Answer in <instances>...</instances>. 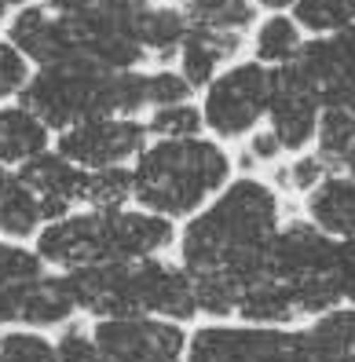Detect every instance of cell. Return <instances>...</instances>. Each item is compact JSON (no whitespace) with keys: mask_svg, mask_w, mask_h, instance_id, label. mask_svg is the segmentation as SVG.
Wrapping results in <instances>:
<instances>
[{"mask_svg":"<svg viewBox=\"0 0 355 362\" xmlns=\"http://www.w3.org/2000/svg\"><path fill=\"white\" fill-rule=\"evenodd\" d=\"M289 15L308 37H326L355 26V0H293Z\"/></svg>","mask_w":355,"mask_h":362,"instance_id":"obj_23","label":"cell"},{"mask_svg":"<svg viewBox=\"0 0 355 362\" xmlns=\"http://www.w3.org/2000/svg\"><path fill=\"white\" fill-rule=\"evenodd\" d=\"M66 282L77 311L95 318H124V315H151L169 322H191L198 318L194 279L180 260L143 257L129 264H95L59 271Z\"/></svg>","mask_w":355,"mask_h":362,"instance_id":"obj_4","label":"cell"},{"mask_svg":"<svg viewBox=\"0 0 355 362\" xmlns=\"http://www.w3.org/2000/svg\"><path fill=\"white\" fill-rule=\"evenodd\" d=\"M271 70L257 59H235L198 92L205 132L220 143H242L267 121Z\"/></svg>","mask_w":355,"mask_h":362,"instance_id":"obj_6","label":"cell"},{"mask_svg":"<svg viewBox=\"0 0 355 362\" xmlns=\"http://www.w3.org/2000/svg\"><path fill=\"white\" fill-rule=\"evenodd\" d=\"M147 121L151 139H187V136H202L205 121H202V106L198 99H183V103H169V106H154L143 117Z\"/></svg>","mask_w":355,"mask_h":362,"instance_id":"obj_25","label":"cell"},{"mask_svg":"<svg viewBox=\"0 0 355 362\" xmlns=\"http://www.w3.org/2000/svg\"><path fill=\"white\" fill-rule=\"evenodd\" d=\"M183 11L191 30H209V33H227V37H245L257 26L260 8L257 0H173Z\"/></svg>","mask_w":355,"mask_h":362,"instance_id":"obj_21","label":"cell"},{"mask_svg":"<svg viewBox=\"0 0 355 362\" xmlns=\"http://www.w3.org/2000/svg\"><path fill=\"white\" fill-rule=\"evenodd\" d=\"M30 77H33V62L18 52L8 37H0V103L23 99Z\"/></svg>","mask_w":355,"mask_h":362,"instance_id":"obj_28","label":"cell"},{"mask_svg":"<svg viewBox=\"0 0 355 362\" xmlns=\"http://www.w3.org/2000/svg\"><path fill=\"white\" fill-rule=\"evenodd\" d=\"M0 362H55V340L40 329L0 333Z\"/></svg>","mask_w":355,"mask_h":362,"instance_id":"obj_27","label":"cell"},{"mask_svg":"<svg viewBox=\"0 0 355 362\" xmlns=\"http://www.w3.org/2000/svg\"><path fill=\"white\" fill-rule=\"evenodd\" d=\"M121 205H132V173H129V165L88 173L85 209H121Z\"/></svg>","mask_w":355,"mask_h":362,"instance_id":"obj_26","label":"cell"},{"mask_svg":"<svg viewBox=\"0 0 355 362\" xmlns=\"http://www.w3.org/2000/svg\"><path fill=\"white\" fill-rule=\"evenodd\" d=\"M18 103L62 132L92 117H147V70H103L88 55H70L52 66H33V77Z\"/></svg>","mask_w":355,"mask_h":362,"instance_id":"obj_5","label":"cell"},{"mask_svg":"<svg viewBox=\"0 0 355 362\" xmlns=\"http://www.w3.org/2000/svg\"><path fill=\"white\" fill-rule=\"evenodd\" d=\"M176 223L139 205L121 209H74L37 230L33 249L52 271L129 264L161 257L176 245Z\"/></svg>","mask_w":355,"mask_h":362,"instance_id":"obj_2","label":"cell"},{"mask_svg":"<svg viewBox=\"0 0 355 362\" xmlns=\"http://www.w3.org/2000/svg\"><path fill=\"white\" fill-rule=\"evenodd\" d=\"M308 33L297 26V18L289 11H260L257 26L249 30V59L264 62L267 70H279V66H289L301 48H304Z\"/></svg>","mask_w":355,"mask_h":362,"instance_id":"obj_19","label":"cell"},{"mask_svg":"<svg viewBox=\"0 0 355 362\" xmlns=\"http://www.w3.org/2000/svg\"><path fill=\"white\" fill-rule=\"evenodd\" d=\"M326 173H333V165L319 151H304V154H289L286 161H279L271 168V183H275L282 194L304 198L311 187H319L326 180Z\"/></svg>","mask_w":355,"mask_h":362,"instance_id":"obj_24","label":"cell"},{"mask_svg":"<svg viewBox=\"0 0 355 362\" xmlns=\"http://www.w3.org/2000/svg\"><path fill=\"white\" fill-rule=\"evenodd\" d=\"M55 143V132L40 121L26 103H0V165L18 168L30 158L45 154Z\"/></svg>","mask_w":355,"mask_h":362,"instance_id":"obj_18","label":"cell"},{"mask_svg":"<svg viewBox=\"0 0 355 362\" xmlns=\"http://www.w3.org/2000/svg\"><path fill=\"white\" fill-rule=\"evenodd\" d=\"M286 326H257V322H227L213 318L187 337L183 362H275L282 348Z\"/></svg>","mask_w":355,"mask_h":362,"instance_id":"obj_11","label":"cell"},{"mask_svg":"<svg viewBox=\"0 0 355 362\" xmlns=\"http://www.w3.org/2000/svg\"><path fill=\"white\" fill-rule=\"evenodd\" d=\"M77 304L59 271H45L37 279H0V326L52 329L74 322Z\"/></svg>","mask_w":355,"mask_h":362,"instance_id":"obj_10","label":"cell"},{"mask_svg":"<svg viewBox=\"0 0 355 362\" xmlns=\"http://www.w3.org/2000/svg\"><path fill=\"white\" fill-rule=\"evenodd\" d=\"M319 114H322V99L315 92V84H311L293 62L271 70V99H267V121L264 124L282 143L286 158L304 154L315 146Z\"/></svg>","mask_w":355,"mask_h":362,"instance_id":"obj_9","label":"cell"},{"mask_svg":"<svg viewBox=\"0 0 355 362\" xmlns=\"http://www.w3.org/2000/svg\"><path fill=\"white\" fill-rule=\"evenodd\" d=\"M18 176L33 190V198L45 209V223L59 220L74 209H85V190H88V173L70 158H62L55 146H48L45 154L30 158L26 165H18Z\"/></svg>","mask_w":355,"mask_h":362,"instance_id":"obj_13","label":"cell"},{"mask_svg":"<svg viewBox=\"0 0 355 362\" xmlns=\"http://www.w3.org/2000/svg\"><path fill=\"white\" fill-rule=\"evenodd\" d=\"M289 4H293V0H257L260 11H289Z\"/></svg>","mask_w":355,"mask_h":362,"instance_id":"obj_33","label":"cell"},{"mask_svg":"<svg viewBox=\"0 0 355 362\" xmlns=\"http://www.w3.org/2000/svg\"><path fill=\"white\" fill-rule=\"evenodd\" d=\"M0 37H8L11 45L33 62V66H52V62L81 55L74 30L62 23L59 15H52L45 8V0H30V4L15 8Z\"/></svg>","mask_w":355,"mask_h":362,"instance_id":"obj_12","label":"cell"},{"mask_svg":"<svg viewBox=\"0 0 355 362\" xmlns=\"http://www.w3.org/2000/svg\"><path fill=\"white\" fill-rule=\"evenodd\" d=\"M301 216L333 238H355V176L337 168L326 173V180L301 198Z\"/></svg>","mask_w":355,"mask_h":362,"instance_id":"obj_15","label":"cell"},{"mask_svg":"<svg viewBox=\"0 0 355 362\" xmlns=\"http://www.w3.org/2000/svg\"><path fill=\"white\" fill-rule=\"evenodd\" d=\"M286 220V194L260 173H235L220 194L176 230V260L194 279L198 311L235 318L249 286L264 279L271 238Z\"/></svg>","mask_w":355,"mask_h":362,"instance_id":"obj_1","label":"cell"},{"mask_svg":"<svg viewBox=\"0 0 355 362\" xmlns=\"http://www.w3.org/2000/svg\"><path fill=\"white\" fill-rule=\"evenodd\" d=\"M304 362H355V304L322 311L297 329Z\"/></svg>","mask_w":355,"mask_h":362,"instance_id":"obj_17","label":"cell"},{"mask_svg":"<svg viewBox=\"0 0 355 362\" xmlns=\"http://www.w3.org/2000/svg\"><path fill=\"white\" fill-rule=\"evenodd\" d=\"M45 227V209L33 198V190L23 183L18 168L0 165V238L33 242Z\"/></svg>","mask_w":355,"mask_h":362,"instance_id":"obj_20","label":"cell"},{"mask_svg":"<svg viewBox=\"0 0 355 362\" xmlns=\"http://www.w3.org/2000/svg\"><path fill=\"white\" fill-rule=\"evenodd\" d=\"M333 168H337V173H351V176H355V143L337 158V165H333Z\"/></svg>","mask_w":355,"mask_h":362,"instance_id":"obj_32","label":"cell"},{"mask_svg":"<svg viewBox=\"0 0 355 362\" xmlns=\"http://www.w3.org/2000/svg\"><path fill=\"white\" fill-rule=\"evenodd\" d=\"M187 18L173 0H154L143 23V48L151 55V66H173V59L187 37Z\"/></svg>","mask_w":355,"mask_h":362,"instance_id":"obj_22","label":"cell"},{"mask_svg":"<svg viewBox=\"0 0 355 362\" xmlns=\"http://www.w3.org/2000/svg\"><path fill=\"white\" fill-rule=\"evenodd\" d=\"M183 99H198V92L187 84V77L176 66H147V103H151V110L154 106L183 103Z\"/></svg>","mask_w":355,"mask_h":362,"instance_id":"obj_30","label":"cell"},{"mask_svg":"<svg viewBox=\"0 0 355 362\" xmlns=\"http://www.w3.org/2000/svg\"><path fill=\"white\" fill-rule=\"evenodd\" d=\"M242 158H235L238 165V173H257V168H275L279 161H286V151H282V143L275 139V132L267 129V124H260V129L242 139Z\"/></svg>","mask_w":355,"mask_h":362,"instance_id":"obj_29","label":"cell"},{"mask_svg":"<svg viewBox=\"0 0 355 362\" xmlns=\"http://www.w3.org/2000/svg\"><path fill=\"white\" fill-rule=\"evenodd\" d=\"M319 99H322V114H319V136L311 151H319L330 165H337V158L355 143V62L322 84Z\"/></svg>","mask_w":355,"mask_h":362,"instance_id":"obj_14","label":"cell"},{"mask_svg":"<svg viewBox=\"0 0 355 362\" xmlns=\"http://www.w3.org/2000/svg\"><path fill=\"white\" fill-rule=\"evenodd\" d=\"M92 337L103 362H183L187 351L183 326L151 315L95 318Z\"/></svg>","mask_w":355,"mask_h":362,"instance_id":"obj_8","label":"cell"},{"mask_svg":"<svg viewBox=\"0 0 355 362\" xmlns=\"http://www.w3.org/2000/svg\"><path fill=\"white\" fill-rule=\"evenodd\" d=\"M151 132L143 117H92L70 124V129L55 132V151L62 158H70L74 165H81L85 173H95V168H124L132 165L136 154L147 146Z\"/></svg>","mask_w":355,"mask_h":362,"instance_id":"obj_7","label":"cell"},{"mask_svg":"<svg viewBox=\"0 0 355 362\" xmlns=\"http://www.w3.org/2000/svg\"><path fill=\"white\" fill-rule=\"evenodd\" d=\"M249 40L245 37H227V33H209V30H187L183 45L173 59V66L187 77L194 92H202L227 62L242 59Z\"/></svg>","mask_w":355,"mask_h":362,"instance_id":"obj_16","label":"cell"},{"mask_svg":"<svg viewBox=\"0 0 355 362\" xmlns=\"http://www.w3.org/2000/svg\"><path fill=\"white\" fill-rule=\"evenodd\" d=\"M129 173L132 205L183 223L235 180L238 165L227 143L202 132L187 139H147Z\"/></svg>","mask_w":355,"mask_h":362,"instance_id":"obj_3","label":"cell"},{"mask_svg":"<svg viewBox=\"0 0 355 362\" xmlns=\"http://www.w3.org/2000/svg\"><path fill=\"white\" fill-rule=\"evenodd\" d=\"M55 362H103L92 329H81L77 322H66L55 337Z\"/></svg>","mask_w":355,"mask_h":362,"instance_id":"obj_31","label":"cell"},{"mask_svg":"<svg viewBox=\"0 0 355 362\" xmlns=\"http://www.w3.org/2000/svg\"><path fill=\"white\" fill-rule=\"evenodd\" d=\"M15 8H23V0H0V26H4L8 18H11Z\"/></svg>","mask_w":355,"mask_h":362,"instance_id":"obj_34","label":"cell"}]
</instances>
